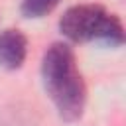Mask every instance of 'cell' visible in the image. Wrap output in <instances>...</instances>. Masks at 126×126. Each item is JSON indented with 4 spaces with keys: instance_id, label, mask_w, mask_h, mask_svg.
<instances>
[{
    "instance_id": "1",
    "label": "cell",
    "mask_w": 126,
    "mask_h": 126,
    "mask_svg": "<svg viewBox=\"0 0 126 126\" xmlns=\"http://www.w3.org/2000/svg\"><path fill=\"white\" fill-rule=\"evenodd\" d=\"M41 79L59 116L67 122L79 120L85 110L87 89L69 45L53 43L45 51L41 61Z\"/></svg>"
},
{
    "instance_id": "2",
    "label": "cell",
    "mask_w": 126,
    "mask_h": 126,
    "mask_svg": "<svg viewBox=\"0 0 126 126\" xmlns=\"http://www.w3.org/2000/svg\"><path fill=\"white\" fill-rule=\"evenodd\" d=\"M59 30L71 41H102L110 47L124 43V30L114 14H108L102 6L81 4L69 8L61 20Z\"/></svg>"
},
{
    "instance_id": "3",
    "label": "cell",
    "mask_w": 126,
    "mask_h": 126,
    "mask_svg": "<svg viewBox=\"0 0 126 126\" xmlns=\"http://www.w3.org/2000/svg\"><path fill=\"white\" fill-rule=\"evenodd\" d=\"M28 39L18 30H4L0 33V67L14 71L26 61Z\"/></svg>"
},
{
    "instance_id": "4",
    "label": "cell",
    "mask_w": 126,
    "mask_h": 126,
    "mask_svg": "<svg viewBox=\"0 0 126 126\" xmlns=\"http://www.w3.org/2000/svg\"><path fill=\"white\" fill-rule=\"evenodd\" d=\"M57 4H59V0H24L20 10L26 18H41V16L49 14Z\"/></svg>"
}]
</instances>
